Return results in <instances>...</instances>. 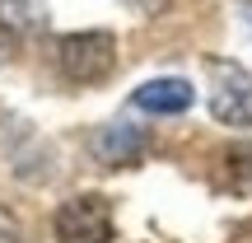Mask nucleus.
<instances>
[{
  "label": "nucleus",
  "mask_w": 252,
  "mask_h": 243,
  "mask_svg": "<svg viewBox=\"0 0 252 243\" xmlns=\"http://www.w3.org/2000/svg\"><path fill=\"white\" fill-rule=\"evenodd\" d=\"M56 66L75 84H98L117 66V42H112V33H98V28L94 33H65L56 42Z\"/></svg>",
  "instance_id": "nucleus-1"
},
{
  "label": "nucleus",
  "mask_w": 252,
  "mask_h": 243,
  "mask_svg": "<svg viewBox=\"0 0 252 243\" xmlns=\"http://www.w3.org/2000/svg\"><path fill=\"white\" fill-rule=\"evenodd\" d=\"M56 243H112V206L98 192H80V197L61 201Z\"/></svg>",
  "instance_id": "nucleus-2"
},
{
  "label": "nucleus",
  "mask_w": 252,
  "mask_h": 243,
  "mask_svg": "<svg viewBox=\"0 0 252 243\" xmlns=\"http://www.w3.org/2000/svg\"><path fill=\"white\" fill-rule=\"evenodd\" d=\"M210 112L229 126H252V75L238 70V66L220 70V84L210 94Z\"/></svg>",
  "instance_id": "nucleus-3"
},
{
  "label": "nucleus",
  "mask_w": 252,
  "mask_h": 243,
  "mask_svg": "<svg viewBox=\"0 0 252 243\" xmlns=\"http://www.w3.org/2000/svg\"><path fill=\"white\" fill-rule=\"evenodd\" d=\"M131 103L140 112H154V117H178V112H187L196 103V89L187 80H178V75H159V80H145L131 94Z\"/></svg>",
  "instance_id": "nucleus-4"
},
{
  "label": "nucleus",
  "mask_w": 252,
  "mask_h": 243,
  "mask_svg": "<svg viewBox=\"0 0 252 243\" xmlns=\"http://www.w3.org/2000/svg\"><path fill=\"white\" fill-rule=\"evenodd\" d=\"M94 154H98L103 164H135L145 154V131H135V126H126V122H112V126L98 131Z\"/></svg>",
  "instance_id": "nucleus-5"
},
{
  "label": "nucleus",
  "mask_w": 252,
  "mask_h": 243,
  "mask_svg": "<svg viewBox=\"0 0 252 243\" xmlns=\"http://www.w3.org/2000/svg\"><path fill=\"white\" fill-rule=\"evenodd\" d=\"M0 243H24V225H19L14 210L0 206Z\"/></svg>",
  "instance_id": "nucleus-6"
},
{
  "label": "nucleus",
  "mask_w": 252,
  "mask_h": 243,
  "mask_svg": "<svg viewBox=\"0 0 252 243\" xmlns=\"http://www.w3.org/2000/svg\"><path fill=\"white\" fill-rule=\"evenodd\" d=\"M238 9H243V24L252 28V0H238Z\"/></svg>",
  "instance_id": "nucleus-7"
}]
</instances>
